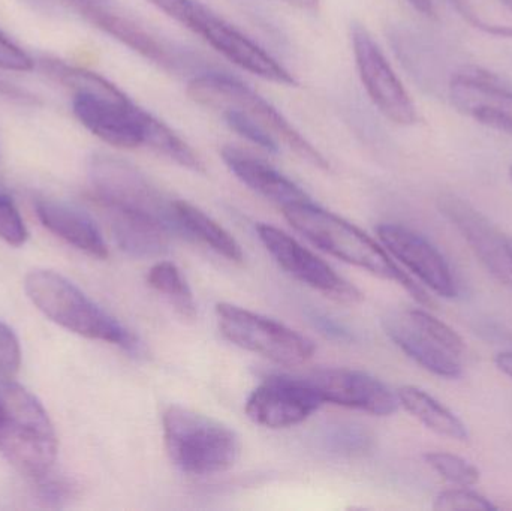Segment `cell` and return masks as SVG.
Wrapping results in <instances>:
<instances>
[{"label":"cell","instance_id":"6da1fadb","mask_svg":"<svg viewBox=\"0 0 512 511\" xmlns=\"http://www.w3.org/2000/svg\"><path fill=\"white\" fill-rule=\"evenodd\" d=\"M42 68L71 90L72 113L99 140L119 149L147 147L180 167L204 171L203 162L186 141L107 78L60 60H42Z\"/></svg>","mask_w":512,"mask_h":511},{"label":"cell","instance_id":"7a4b0ae2","mask_svg":"<svg viewBox=\"0 0 512 511\" xmlns=\"http://www.w3.org/2000/svg\"><path fill=\"white\" fill-rule=\"evenodd\" d=\"M282 209L291 227L322 251L385 281L396 282L417 302L430 305L426 291L411 276L406 275L372 237L351 222L315 206L312 201L291 204Z\"/></svg>","mask_w":512,"mask_h":511},{"label":"cell","instance_id":"3957f363","mask_svg":"<svg viewBox=\"0 0 512 511\" xmlns=\"http://www.w3.org/2000/svg\"><path fill=\"white\" fill-rule=\"evenodd\" d=\"M0 453L33 479L51 473L57 458V435L47 411L11 378L0 380Z\"/></svg>","mask_w":512,"mask_h":511},{"label":"cell","instance_id":"277c9868","mask_svg":"<svg viewBox=\"0 0 512 511\" xmlns=\"http://www.w3.org/2000/svg\"><path fill=\"white\" fill-rule=\"evenodd\" d=\"M24 290L30 302L63 329L138 353V339L60 273L32 270L24 279Z\"/></svg>","mask_w":512,"mask_h":511},{"label":"cell","instance_id":"5b68a950","mask_svg":"<svg viewBox=\"0 0 512 511\" xmlns=\"http://www.w3.org/2000/svg\"><path fill=\"white\" fill-rule=\"evenodd\" d=\"M189 98L201 107L222 114L233 111L264 128L277 143L288 147L298 158L319 170H328L327 159L312 146L276 107L252 87L219 72L195 75L188 84Z\"/></svg>","mask_w":512,"mask_h":511},{"label":"cell","instance_id":"8992f818","mask_svg":"<svg viewBox=\"0 0 512 511\" xmlns=\"http://www.w3.org/2000/svg\"><path fill=\"white\" fill-rule=\"evenodd\" d=\"M162 431L168 456L182 473L212 476L239 461V435L206 414L171 405L162 416Z\"/></svg>","mask_w":512,"mask_h":511},{"label":"cell","instance_id":"52a82bcc","mask_svg":"<svg viewBox=\"0 0 512 511\" xmlns=\"http://www.w3.org/2000/svg\"><path fill=\"white\" fill-rule=\"evenodd\" d=\"M150 5L201 36L225 59L262 80L297 86L294 75L248 35L198 0H147Z\"/></svg>","mask_w":512,"mask_h":511},{"label":"cell","instance_id":"ba28073f","mask_svg":"<svg viewBox=\"0 0 512 511\" xmlns=\"http://www.w3.org/2000/svg\"><path fill=\"white\" fill-rule=\"evenodd\" d=\"M388 338L418 365L438 377L462 375L463 339L444 321L421 309L391 312L382 320Z\"/></svg>","mask_w":512,"mask_h":511},{"label":"cell","instance_id":"9c48e42d","mask_svg":"<svg viewBox=\"0 0 512 511\" xmlns=\"http://www.w3.org/2000/svg\"><path fill=\"white\" fill-rule=\"evenodd\" d=\"M89 180L99 204L152 216L174 233L182 234L174 213V200L165 197L131 162L96 153L89 162Z\"/></svg>","mask_w":512,"mask_h":511},{"label":"cell","instance_id":"30bf717a","mask_svg":"<svg viewBox=\"0 0 512 511\" xmlns=\"http://www.w3.org/2000/svg\"><path fill=\"white\" fill-rule=\"evenodd\" d=\"M216 317L228 341L279 365H303L315 353V344L306 336L240 306L219 303Z\"/></svg>","mask_w":512,"mask_h":511},{"label":"cell","instance_id":"8fae6325","mask_svg":"<svg viewBox=\"0 0 512 511\" xmlns=\"http://www.w3.org/2000/svg\"><path fill=\"white\" fill-rule=\"evenodd\" d=\"M351 44L358 75L373 105L396 125H417L420 114L411 95L363 24H352Z\"/></svg>","mask_w":512,"mask_h":511},{"label":"cell","instance_id":"7c38bea8","mask_svg":"<svg viewBox=\"0 0 512 511\" xmlns=\"http://www.w3.org/2000/svg\"><path fill=\"white\" fill-rule=\"evenodd\" d=\"M453 107L474 122L512 137V87L480 66L457 69L447 84Z\"/></svg>","mask_w":512,"mask_h":511},{"label":"cell","instance_id":"4fadbf2b","mask_svg":"<svg viewBox=\"0 0 512 511\" xmlns=\"http://www.w3.org/2000/svg\"><path fill=\"white\" fill-rule=\"evenodd\" d=\"M438 209L457 228L487 272L512 291L510 239L477 209L457 194H442Z\"/></svg>","mask_w":512,"mask_h":511},{"label":"cell","instance_id":"5bb4252c","mask_svg":"<svg viewBox=\"0 0 512 511\" xmlns=\"http://www.w3.org/2000/svg\"><path fill=\"white\" fill-rule=\"evenodd\" d=\"M259 239L276 263L301 284L342 303H357L363 299L360 291L337 275L321 258L301 246L289 234L268 224L256 227Z\"/></svg>","mask_w":512,"mask_h":511},{"label":"cell","instance_id":"9a60e30c","mask_svg":"<svg viewBox=\"0 0 512 511\" xmlns=\"http://www.w3.org/2000/svg\"><path fill=\"white\" fill-rule=\"evenodd\" d=\"M324 399L307 378L270 377L259 384L246 402V414L256 425L291 428L309 419Z\"/></svg>","mask_w":512,"mask_h":511},{"label":"cell","instance_id":"2e32d148","mask_svg":"<svg viewBox=\"0 0 512 511\" xmlns=\"http://www.w3.org/2000/svg\"><path fill=\"white\" fill-rule=\"evenodd\" d=\"M307 380L324 402L364 411L372 416H391L400 407L397 393L366 372L355 369H322Z\"/></svg>","mask_w":512,"mask_h":511},{"label":"cell","instance_id":"e0dca14e","mask_svg":"<svg viewBox=\"0 0 512 511\" xmlns=\"http://www.w3.org/2000/svg\"><path fill=\"white\" fill-rule=\"evenodd\" d=\"M376 231L388 252L436 294L445 299L459 294L450 264L429 240L403 225L382 224Z\"/></svg>","mask_w":512,"mask_h":511},{"label":"cell","instance_id":"ac0fdd59","mask_svg":"<svg viewBox=\"0 0 512 511\" xmlns=\"http://www.w3.org/2000/svg\"><path fill=\"white\" fill-rule=\"evenodd\" d=\"M77 9L93 26L122 42L135 53L146 57L147 60H152L156 65L167 69H177L182 65V59L174 48L168 47L159 36L153 35L137 21L113 11L108 3L81 6Z\"/></svg>","mask_w":512,"mask_h":511},{"label":"cell","instance_id":"d6986e66","mask_svg":"<svg viewBox=\"0 0 512 511\" xmlns=\"http://www.w3.org/2000/svg\"><path fill=\"white\" fill-rule=\"evenodd\" d=\"M99 206L105 212L113 239L123 252L135 258H158L167 254L174 233L167 224L143 213L104 204Z\"/></svg>","mask_w":512,"mask_h":511},{"label":"cell","instance_id":"ffe728a7","mask_svg":"<svg viewBox=\"0 0 512 511\" xmlns=\"http://www.w3.org/2000/svg\"><path fill=\"white\" fill-rule=\"evenodd\" d=\"M35 210L39 221L48 231L78 251L98 260L108 257L107 243L98 225L83 210L51 198H38L35 201Z\"/></svg>","mask_w":512,"mask_h":511},{"label":"cell","instance_id":"44dd1931","mask_svg":"<svg viewBox=\"0 0 512 511\" xmlns=\"http://www.w3.org/2000/svg\"><path fill=\"white\" fill-rule=\"evenodd\" d=\"M221 155L231 173L261 197L282 207L312 201L297 183L251 153L227 146L222 149Z\"/></svg>","mask_w":512,"mask_h":511},{"label":"cell","instance_id":"7402d4cb","mask_svg":"<svg viewBox=\"0 0 512 511\" xmlns=\"http://www.w3.org/2000/svg\"><path fill=\"white\" fill-rule=\"evenodd\" d=\"M400 405L427 429L450 440L466 443L469 440L465 423L433 396L414 386H405L397 392Z\"/></svg>","mask_w":512,"mask_h":511},{"label":"cell","instance_id":"603a6c76","mask_svg":"<svg viewBox=\"0 0 512 511\" xmlns=\"http://www.w3.org/2000/svg\"><path fill=\"white\" fill-rule=\"evenodd\" d=\"M174 213H176L180 231L186 237H194V239L206 243L213 251L218 252L227 260L242 263V246L224 227L206 215L203 210L186 203V201L174 200Z\"/></svg>","mask_w":512,"mask_h":511},{"label":"cell","instance_id":"cb8c5ba5","mask_svg":"<svg viewBox=\"0 0 512 511\" xmlns=\"http://www.w3.org/2000/svg\"><path fill=\"white\" fill-rule=\"evenodd\" d=\"M147 284L168 299L183 320L194 321L197 318V305L191 288L176 264L159 261L150 269Z\"/></svg>","mask_w":512,"mask_h":511},{"label":"cell","instance_id":"d4e9b609","mask_svg":"<svg viewBox=\"0 0 512 511\" xmlns=\"http://www.w3.org/2000/svg\"><path fill=\"white\" fill-rule=\"evenodd\" d=\"M424 459L442 479L460 486V488H471L480 482V470L471 462L465 461L453 453H427Z\"/></svg>","mask_w":512,"mask_h":511},{"label":"cell","instance_id":"484cf974","mask_svg":"<svg viewBox=\"0 0 512 511\" xmlns=\"http://www.w3.org/2000/svg\"><path fill=\"white\" fill-rule=\"evenodd\" d=\"M0 239L14 248H20L29 239V231L21 218L14 198L0 185Z\"/></svg>","mask_w":512,"mask_h":511},{"label":"cell","instance_id":"4316f807","mask_svg":"<svg viewBox=\"0 0 512 511\" xmlns=\"http://www.w3.org/2000/svg\"><path fill=\"white\" fill-rule=\"evenodd\" d=\"M433 509L439 511H490L498 507L478 492L469 488L448 489L435 498Z\"/></svg>","mask_w":512,"mask_h":511},{"label":"cell","instance_id":"83f0119b","mask_svg":"<svg viewBox=\"0 0 512 511\" xmlns=\"http://www.w3.org/2000/svg\"><path fill=\"white\" fill-rule=\"evenodd\" d=\"M21 348L11 327L0 323V377L12 378L20 371Z\"/></svg>","mask_w":512,"mask_h":511},{"label":"cell","instance_id":"f1b7e54d","mask_svg":"<svg viewBox=\"0 0 512 511\" xmlns=\"http://www.w3.org/2000/svg\"><path fill=\"white\" fill-rule=\"evenodd\" d=\"M328 443L331 444V449L336 452L348 453H361L369 449L370 437L366 431L355 426H337L333 429L327 437Z\"/></svg>","mask_w":512,"mask_h":511},{"label":"cell","instance_id":"f546056e","mask_svg":"<svg viewBox=\"0 0 512 511\" xmlns=\"http://www.w3.org/2000/svg\"><path fill=\"white\" fill-rule=\"evenodd\" d=\"M33 68L35 60L0 30V69L8 72H30Z\"/></svg>","mask_w":512,"mask_h":511},{"label":"cell","instance_id":"4dcf8cb0","mask_svg":"<svg viewBox=\"0 0 512 511\" xmlns=\"http://www.w3.org/2000/svg\"><path fill=\"white\" fill-rule=\"evenodd\" d=\"M50 476L51 474L48 473L47 476L36 479L39 482V501L47 507H62L74 497V488L68 480L54 479Z\"/></svg>","mask_w":512,"mask_h":511},{"label":"cell","instance_id":"1f68e13d","mask_svg":"<svg viewBox=\"0 0 512 511\" xmlns=\"http://www.w3.org/2000/svg\"><path fill=\"white\" fill-rule=\"evenodd\" d=\"M454 5H456L457 11L472 24V26L480 29L481 32L487 33V35L499 36V38H508L512 39V26H504V24H493L487 23L483 18L478 17L474 11L469 9V6L466 5V2L463 0H453Z\"/></svg>","mask_w":512,"mask_h":511},{"label":"cell","instance_id":"d6a6232c","mask_svg":"<svg viewBox=\"0 0 512 511\" xmlns=\"http://www.w3.org/2000/svg\"><path fill=\"white\" fill-rule=\"evenodd\" d=\"M315 323L318 324L319 329L322 330L324 333H330V335L336 336V338L339 339H346L348 338V332H346L345 329H343L342 326H339V324L334 323V321H331L330 318L327 317H321V315H316L315 317Z\"/></svg>","mask_w":512,"mask_h":511},{"label":"cell","instance_id":"836d02e7","mask_svg":"<svg viewBox=\"0 0 512 511\" xmlns=\"http://www.w3.org/2000/svg\"><path fill=\"white\" fill-rule=\"evenodd\" d=\"M496 366L502 374L507 375L512 380V351H505V353H499L495 359Z\"/></svg>","mask_w":512,"mask_h":511},{"label":"cell","instance_id":"e575fe53","mask_svg":"<svg viewBox=\"0 0 512 511\" xmlns=\"http://www.w3.org/2000/svg\"><path fill=\"white\" fill-rule=\"evenodd\" d=\"M409 5L420 12V14L426 15V17H435V5L433 0H408Z\"/></svg>","mask_w":512,"mask_h":511},{"label":"cell","instance_id":"d590c367","mask_svg":"<svg viewBox=\"0 0 512 511\" xmlns=\"http://www.w3.org/2000/svg\"><path fill=\"white\" fill-rule=\"evenodd\" d=\"M286 5L294 8L303 9V11H315L318 8L319 0H282Z\"/></svg>","mask_w":512,"mask_h":511},{"label":"cell","instance_id":"8d00e7d4","mask_svg":"<svg viewBox=\"0 0 512 511\" xmlns=\"http://www.w3.org/2000/svg\"><path fill=\"white\" fill-rule=\"evenodd\" d=\"M69 2L74 3L77 8H81V6L104 5V3H108V0H69Z\"/></svg>","mask_w":512,"mask_h":511},{"label":"cell","instance_id":"74e56055","mask_svg":"<svg viewBox=\"0 0 512 511\" xmlns=\"http://www.w3.org/2000/svg\"><path fill=\"white\" fill-rule=\"evenodd\" d=\"M499 2H501L502 5L505 6V8L510 9V11L512 12V0H499Z\"/></svg>","mask_w":512,"mask_h":511},{"label":"cell","instance_id":"f35d334b","mask_svg":"<svg viewBox=\"0 0 512 511\" xmlns=\"http://www.w3.org/2000/svg\"><path fill=\"white\" fill-rule=\"evenodd\" d=\"M508 176H510V180H511V183H512V165L510 167V170H508Z\"/></svg>","mask_w":512,"mask_h":511},{"label":"cell","instance_id":"ab89813d","mask_svg":"<svg viewBox=\"0 0 512 511\" xmlns=\"http://www.w3.org/2000/svg\"><path fill=\"white\" fill-rule=\"evenodd\" d=\"M510 246H511V252H512V239H510Z\"/></svg>","mask_w":512,"mask_h":511}]
</instances>
